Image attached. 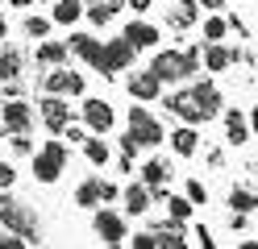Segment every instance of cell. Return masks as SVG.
<instances>
[{
    "label": "cell",
    "instance_id": "cell-32",
    "mask_svg": "<svg viewBox=\"0 0 258 249\" xmlns=\"http://www.w3.org/2000/svg\"><path fill=\"white\" fill-rule=\"evenodd\" d=\"M167 204H171V216H175V220H187V216H191V204H187V195H171Z\"/></svg>",
    "mask_w": 258,
    "mask_h": 249
},
{
    "label": "cell",
    "instance_id": "cell-43",
    "mask_svg": "<svg viewBox=\"0 0 258 249\" xmlns=\"http://www.w3.org/2000/svg\"><path fill=\"white\" fill-rule=\"evenodd\" d=\"M5 33H9V25H5V21H0V38H5Z\"/></svg>",
    "mask_w": 258,
    "mask_h": 249
},
{
    "label": "cell",
    "instance_id": "cell-12",
    "mask_svg": "<svg viewBox=\"0 0 258 249\" xmlns=\"http://www.w3.org/2000/svg\"><path fill=\"white\" fill-rule=\"evenodd\" d=\"M42 121H46V129L50 133H62L67 129V121H71V112H67V104H62V96H46L42 100Z\"/></svg>",
    "mask_w": 258,
    "mask_h": 249
},
{
    "label": "cell",
    "instance_id": "cell-25",
    "mask_svg": "<svg viewBox=\"0 0 258 249\" xmlns=\"http://www.w3.org/2000/svg\"><path fill=\"white\" fill-rule=\"evenodd\" d=\"M79 17H84V5H79V0H58L54 5V21L58 25H75Z\"/></svg>",
    "mask_w": 258,
    "mask_h": 249
},
{
    "label": "cell",
    "instance_id": "cell-23",
    "mask_svg": "<svg viewBox=\"0 0 258 249\" xmlns=\"http://www.w3.org/2000/svg\"><path fill=\"white\" fill-rule=\"evenodd\" d=\"M67 50H71V46H62V42H42V46H38V62H46V66H62Z\"/></svg>",
    "mask_w": 258,
    "mask_h": 249
},
{
    "label": "cell",
    "instance_id": "cell-15",
    "mask_svg": "<svg viewBox=\"0 0 258 249\" xmlns=\"http://www.w3.org/2000/svg\"><path fill=\"white\" fill-rule=\"evenodd\" d=\"M125 212H129V216H146V212H150V187H146V183L125 187Z\"/></svg>",
    "mask_w": 258,
    "mask_h": 249
},
{
    "label": "cell",
    "instance_id": "cell-27",
    "mask_svg": "<svg viewBox=\"0 0 258 249\" xmlns=\"http://www.w3.org/2000/svg\"><path fill=\"white\" fill-rule=\"evenodd\" d=\"M254 204H258L254 191H246V187H233V191H229V208H233V212L246 216V212H254Z\"/></svg>",
    "mask_w": 258,
    "mask_h": 249
},
{
    "label": "cell",
    "instance_id": "cell-18",
    "mask_svg": "<svg viewBox=\"0 0 258 249\" xmlns=\"http://www.w3.org/2000/svg\"><path fill=\"white\" fill-rule=\"evenodd\" d=\"M121 33H125V38L134 42L138 50H150V46L158 42V29H154V25H146V21H129V25L121 29Z\"/></svg>",
    "mask_w": 258,
    "mask_h": 249
},
{
    "label": "cell",
    "instance_id": "cell-36",
    "mask_svg": "<svg viewBox=\"0 0 258 249\" xmlns=\"http://www.w3.org/2000/svg\"><path fill=\"white\" fill-rule=\"evenodd\" d=\"M13 149H17V154H29V149H34L29 133H13Z\"/></svg>",
    "mask_w": 258,
    "mask_h": 249
},
{
    "label": "cell",
    "instance_id": "cell-40",
    "mask_svg": "<svg viewBox=\"0 0 258 249\" xmlns=\"http://www.w3.org/2000/svg\"><path fill=\"white\" fill-rule=\"evenodd\" d=\"M200 5H204V9H213V13H221V5H225V0H200Z\"/></svg>",
    "mask_w": 258,
    "mask_h": 249
},
{
    "label": "cell",
    "instance_id": "cell-7",
    "mask_svg": "<svg viewBox=\"0 0 258 249\" xmlns=\"http://www.w3.org/2000/svg\"><path fill=\"white\" fill-rule=\"evenodd\" d=\"M42 88L54 92V96H84V75H79V71H67V66H54V71H46Z\"/></svg>",
    "mask_w": 258,
    "mask_h": 249
},
{
    "label": "cell",
    "instance_id": "cell-38",
    "mask_svg": "<svg viewBox=\"0 0 258 249\" xmlns=\"http://www.w3.org/2000/svg\"><path fill=\"white\" fill-rule=\"evenodd\" d=\"M183 58H187V71H196V66H200V50H191V46H187V50H183Z\"/></svg>",
    "mask_w": 258,
    "mask_h": 249
},
{
    "label": "cell",
    "instance_id": "cell-4",
    "mask_svg": "<svg viewBox=\"0 0 258 249\" xmlns=\"http://www.w3.org/2000/svg\"><path fill=\"white\" fill-rule=\"evenodd\" d=\"M150 71L163 79V83H179V79H187V75H191V71H187L183 50H158L154 62H150Z\"/></svg>",
    "mask_w": 258,
    "mask_h": 249
},
{
    "label": "cell",
    "instance_id": "cell-34",
    "mask_svg": "<svg viewBox=\"0 0 258 249\" xmlns=\"http://www.w3.org/2000/svg\"><path fill=\"white\" fill-rule=\"evenodd\" d=\"M13 183H17V171H13L9 162H0V191H9Z\"/></svg>",
    "mask_w": 258,
    "mask_h": 249
},
{
    "label": "cell",
    "instance_id": "cell-42",
    "mask_svg": "<svg viewBox=\"0 0 258 249\" xmlns=\"http://www.w3.org/2000/svg\"><path fill=\"white\" fill-rule=\"evenodd\" d=\"M13 5H17V9H25V5H34V0H13Z\"/></svg>",
    "mask_w": 258,
    "mask_h": 249
},
{
    "label": "cell",
    "instance_id": "cell-16",
    "mask_svg": "<svg viewBox=\"0 0 258 249\" xmlns=\"http://www.w3.org/2000/svg\"><path fill=\"white\" fill-rule=\"evenodd\" d=\"M67 46L75 50V54H79V58H88L92 66H96V62H100V58H104V46H100V42H96V38H88V33H71V42H67Z\"/></svg>",
    "mask_w": 258,
    "mask_h": 249
},
{
    "label": "cell",
    "instance_id": "cell-14",
    "mask_svg": "<svg viewBox=\"0 0 258 249\" xmlns=\"http://www.w3.org/2000/svg\"><path fill=\"white\" fill-rule=\"evenodd\" d=\"M225 141H229V145H246V141H250L246 116H241L237 108H225Z\"/></svg>",
    "mask_w": 258,
    "mask_h": 249
},
{
    "label": "cell",
    "instance_id": "cell-2",
    "mask_svg": "<svg viewBox=\"0 0 258 249\" xmlns=\"http://www.w3.org/2000/svg\"><path fill=\"white\" fill-rule=\"evenodd\" d=\"M134 54H138V46L121 33V38H112V42L104 46V58L96 62V71H100V75H108V79H117V71H125V66L134 62Z\"/></svg>",
    "mask_w": 258,
    "mask_h": 249
},
{
    "label": "cell",
    "instance_id": "cell-26",
    "mask_svg": "<svg viewBox=\"0 0 258 249\" xmlns=\"http://www.w3.org/2000/svg\"><path fill=\"white\" fill-rule=\"evenodd\" d=\"M154 232H158V245H187V237H183V228H179L175 216H171V224H158Z\"/></svg>",
    "mask_w": 258,
    "mask_h": 249
},
{
    "label": "cell",
    "instance_id": "cell-3",
    "mask_svg": "<svg viewBox=\"0 0 258 249\" xmlns=\"http://www.w3.org/2000/svg\"><path fill=\"white\" fill-rule=\"evenodd\" d=\"M62 166H67V145H62V141H50V145L34 158V179H38V183H54V179L62 175Z\"/></svg>",
    "mask_w": 258,
    "mask_h": 249
},
{
    "label": "cell",
    "instance_id": "cell-39",
    "mask_svg": "<svg viewBox=\"0 0 258 249\" xmlns=\"http://www.w3.org/2000/svg\"><path fill=\"white\" fill-rule=\"evenodd\" d=\"M125 5H129V9H134V13H146V9L154 5V0H125Z\"/></svg>",
    "mask_w": 258,
    "mask_h": 249
},
{
    "label": "cell",
    "instance_id": "cell-29",
    "mask_svg": "<svg viewBox=\"0 0 258 249\" xmlns=\"http://www.w3.org/2000/svg\"><path fill=\"white\" fill-rule=\"evenodd\" d=\"M225 33H229V21H225V17H208V21H204V38L208 42H221Z\"/></svg>",
    "mask_w": 258,
    "mask_h": 249
},
{
    "label": "cell",
    "instance_id": "cell-37",
    "mask_svg": "<svg viewBox=\"0 0 258 249\" xmlns=\"http://www.w3.org/2000/svg\"><path fill=\"white\" fill-rule=\"evenodd\" d=\"M29 241L21 237V232H13V237H0V249H25Z\"/></svg>",
    "mask_w": 258,
    "mask_h": 249
},
{
    "label": "cell",
    "instance_id": "cell-9",
    "mask_svg": "<svg viewBox=\"0 0 258 249\" xmlns=\"http://www.w3.org/2000/svg\"><path fill=\"white\" fill-rule=\"evenodd\" d=\"M0 116H5V129H9V133H29V129H34V112H29V104L17 100V96L0 108Z\"/></svg>",
    "mask_w": 258,
    "mask_h": 249
},
{
    "label": "cell",
    "instance_id": "cell-13",
    "mask_svg": "<svg viewBox=\"0 0 258 249\" xmlns=\"http://www.w3.org/2000/svg\"><path fill=\"white\" fill-rule=\"evenodd\" d=\"M167 179H171V162H163V158H146L142 162V183H146L150 191H163Z\"/></svg>",
    "mask_w": 258,
    "mask_h": 249
},
{
    "label": "cell",
    "instance_id": "cell-11",
    "mask_svg": "<svg viewBox=\"0 0 258 249\" xmlns=\"http://www.w3.org/2000/svg\"><path fill=\"white\" fill-rule=\"evenodd\" d=\"M158 92H163V79H158L150 66L129 75V96H134V100H158Z\"/></svg>",
    "mask_w": 258,
    "mask_h": 249
},
{
    "label": "cell",
    "instance_id": "cell-22",
    "mask_svg": "<svg viewBox=\"0 0 258 249\" xmlns=\"http://www.w3.org/2000/svg\"><path fill=\"white\" fill-rule=\"evenodd\" d=\"M96 199H104V183H100V179H84V183L75 187V204H79V208H92Z\"/></svg>",
    "mask_w": 258,
    "mask_h": 249
},
{
    "label": "cell",
    "instance_id": "cell-28",
    "mask_svg": "<svg viewBox=\"0 0 258 249\" xmlns=\"http://www.w3.org/2000/svg\"><path fill=\"white\" fill-rule=\"evenodd\" d=\"M84 154H88V162L104 166V162H108V145H104L100 137H84Z\"/></svg>",
    "mask_w": 258,
    "mask_h": 249
},
{
    "label": "cell",
    "instance_id": "cell-31",
    "mask_svg": "<svg viewBox=\"0 0 258 249\" xmlns=\"http://www.w3.org/2000/svg\"><path fill=\"white\" fill-rule=\"evenodd\" d=\"M25 33L29 38H46V33H50V21H46V17H25Z\"/></svg>",
    "mask_w": 258,
    "mask_h": 249
},
{
    "label": "cell",
    "instance_id": "cell-6",
    "mask_svg": "<svg viewBox=\"0 0 258 249\" xmlns=\"http://www.w3.org/2000/svg\"><path fill=\"white\" fill-rule=\"evenodd\" d=\"M0 220H5L13 232H21V237H38V224H34V216H29L17 199H9V195H0Z\"/></svg>",
    "mask_w": 258,
    "mask_h": 249
},
{
    "label": "cell",
    "instance_id": "cell-41",
    "mask_svg": "<svg viewBox=\"0 0 258 249\" xmlns=\"http://www.w3.org/2000/svg\"><path fill=\"white\" fill-rule=\"evenodd\" d=\"M250 125H254V137H258V104L250 108Z\"/></svg>",
    "mask_w": 258,
    "mask_h": 249
},
{
    "label": "cell",
    "instance_id": "cell-17",
    "mask_svg": "<svg viewBox=\"0 0 258 249\" xmlns=\"http://www.w3.org/2000/svg\"><path fill=\"white\" fill-rule=\"evenodd\" d=\"M191 96L200 100V108H204L208 116H217V112H221V92H217V83H208V79L191 83Z\"/></svg>",
    "mask_w": 258,
    "mask_h": 249
},
{
    "label": "cell",
    "instance_id": "cell-35",
    "mask_svg": "<svg viewBox=\"0 0 258 249\" xmlns=\"http://www.w3.org/2000/svg\"><path fill=\"white\" fill-rule=\"evenodd\" d=\"M187 199H191V204H204V183L187 179Z\"/></svg>",
    "mask_w": 258,
    "mask_h": 249
},
{
    "label": "cell",
    "instance_id": "cell-33",
    "mask_svg": "<svg viewBox=\"0 0 258 249\" xmlns=\"http://www.w3.org/2000/svg\"><path fill=\"white\" fill-rule=\"evenodd\" d=\"M134 249H158V232L150 228V232H138L134 237Z\"/></svg>",
    "mask_w": 258,
    "mask_h": 249
},
{
    "label": "cell",
    "instance_id": "cell-19",
    "mask_svg": "<svg viewBox=\"0 0 258 249\" xmlns=\"http://www.w3.org/2000/svg\"><path fill=\"white\" fill-rule=\"evenodd\" d=\"M171 145H175V154L191 158V154L200 149V133H196V125H183V129H175V133H171Z\"/></svg>",
    "mask_w": 258,
    "mask_h": 249
},
{
    "label": "cell",
    "instance_id": "cell-30",
    "mask_svg": "<svg viewBox=\"0 0 258 249\" xmlns=\"http://www.w3.org/2000/svg\"><path fill=\"white\" fill-rule=\"evenodd\" d=\"M171 21L175 25H191V21H196V0H183V5L171 13Z\"/></svg>",
    "mask_w": 258,
    "mask_h": 249
},
{
    "label": "cell",
    "instance_id": "cell-1",
    "mask_svg": "<svg viewBox=\"0 0 258 249\" xmlns=\"http://www.w3.org/2000/svg\"><path fill=\"white\" fill-rule=\"evenodd\" d=\"M129 133H134V141H138V145H146V149H154L158 141H167V133H163V125H158V116L146 112L142 104L129 108Z\"/></svg>",
    "mask_w": 258,
    "mask_h": 249
},
{
    "label": "cell",
    "instance_id": "cell-20",
    "mask_svg": "<svg viewBox=\"0 0 258 249\" xmlns=\"http://www.w3.org/2000/svg\"><path fill=\"white\" fill-rule=\"evenodd\" d=\"M233 58H241V50H225L221 42H208V50H204V66L208 71H225Z\"/></svg>",
    "mask_w": 258,
    "mask_h": 249
},
{
    "label": "cell",
    "instance_id": "cell-8",
    "mask_svg": "<svg viewBox=\"0 0 258 249\" xmlns=\"http://www.w3.org/2000/svg\"><path fill=\"white\" fill-rule=\"evenodd\" d=\"M167 108H171L175 116H179L183 125H200V121H208V112L200 108V100L191 96V88H187V92H175V96L167 100Z\"/></svg>",
    "mask_w": 258,
    "mask_h": 249
},
{
    "label": "cell",
    "instance_id": "cell-21",
    "mask_svg": "<svg viewBox=\"0 0 258 249\" xmlns=\"http://www.w3.org/2000/svg\"><path fill=\"white\" fill-rule=\"evenodd\" d=\"M21 50L17 46H5L0 50V79H21Z\"/></svg>",
    "mask_w": 258,
    "mask_h": 249
},
{
    "label": "cell",
    "instance_id": "cell-5",
    "mask_svg": "<svg viewBox=\"0 0 258 249\" xmlns=\"http://www.w3.org/2000/svg\"><path fill=\"white\" fill-rule=\"evenodd\" d=\"M92 228H96V237H100L104 245H121V241L129 237V228H125V216H121V212H112V208H104V212H96V220H92Z\"/></svg>",
    "mask_w": 258,
    "mask_h": 249
},
{
    "label": "cell",
    "instance_id": "cell-10",
    "mask_svg": "<svg viewBox=\"0 0 258 249\" xmlns=\"http://www.w3.org/2000/svg\"><path fill=\"white\" fill-rule=\"evenodd\" d=\"M112 121H117V116H112V104H108V100H88V104H84V125L92 129V133H108L112 129Z\"/></svg>",
    "mask_w": 258,
    "mask_h": 249
},
{
    "label": "cell",
    "instance_id": "cell-24",
    "mask_svg": "<svg viewBox=\"0 0 258 249\" xmlns=\"http://www.w3.org/2000/svg\"><path fill=\"white\" fill-rule=\"evenodd\" d=\"M112 17H117V0H96V5H88V21L92 25H108Z\"/></svg>",
    "mask_w": 258,
    "mask_h": 249
}]
</instances>
